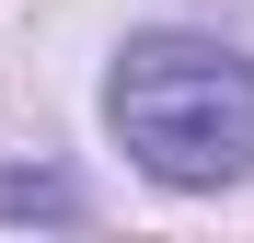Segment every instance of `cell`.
I'll list each match as a JSON object with an SVG mask.
<instances>
[{
	"label": "cell",
	"mask_w": 254,
	"mask_h": 243,
	"mask_svg": "<svg viewBox=\"0 0 254 243\" xmlns=\"http://www.w3.org/2000/svg\"><path fill=\"white\" fill-rule=\"evenodd\" d=\"M104 116L162 185H231L254 162V58L208 47V35H139L116 58Z\"/></svg>",
	"instance_id": "obj_1"
}]
</instances>
